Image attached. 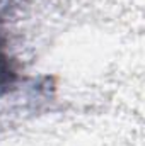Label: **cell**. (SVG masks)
Listing matches in <instances>:
<instances>
[{
  "instance_id": "6da1fadb",
  "label": "cell",
  "mask_w": 145,
  "mask_h": 146,
  "mask_svg": "<svg viewBox=\"0 0 145 146\" xmlns=\"http://www.w3.org/2000/svg\"><path fill=\"white\" fill-rule=\"evenodd\" d=\"M17 80V72L12 60L0 49V88L12 85Z\"/></svg>"
}]
</instances>
